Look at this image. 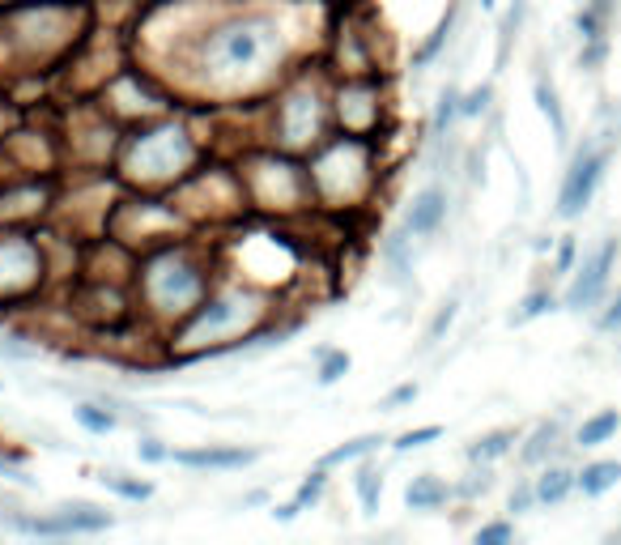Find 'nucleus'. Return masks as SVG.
Instances as JSON below:
<instances>
[{
    "mask_svg": "<svg viewBox=\"0 0 621 545\" xmlns=\"http://www.w3.org/2000/svg\"><path fill=\"white\" fill-rule=\"evenodd\" d=\"M405 503L413 507V511H434V507L447 503V486L434 482V477H417V482L405 490Z\"/></svg>",
    "mask_w": 621,
    "mask_h": 545,
    "instance_id": "obj_11",
    "label": "nucleus"
},
{
    "mask_svg": "<svg viewBox=\"0 0 621 545\" xmlns=\"http://www.w3.org/2000/svg\"><path fill=\"white\" fill-rule=\"evenodd\" d=\"M443 217H447V192L443 188H426V192L413 200V209H408V231L430 234V231H439Z\"/></svg>",
    "mask_w": 621,
    "mask_h": 545,
    "instance_id": "obj_7",
    "label": "nucleus"
},
{
    "mask_svg": "<svg viewBox=\"0 0 621 545\" xmlns=\"http://www.w3.org/2000/svg\"><path fill=\"white\" fill-rule=\"evenodd\" d=\"M613 256H617V239H609L601 252H592L587 260H583L579 277H575V286L566 290V307H570V312L592 307V303H596V298L604 294V286H609V269H613Z\"/></svg>",
    "mask_w": 621,
    "mask_h": 545,
    "instance_id": "obj_3",
    "label": "nucleus"
},
{
    "mask_svg": "<svg viewBox=\"0 0 621 545\" xmlns=\"http://www.w3.org/2000/svg\"><path fill=\"white\" fill-rule=\"evenodd\" d=\"M149 286H154V298L162 307H183V303H192L196 294H200V277L196 269H188L183 260H166V264H157L154 277H149Z\"/></svg>",
    "mask_w": 621,
    "mask_h": 545,
    "instance_id": "obj_5",
    "label": "nucleus"
},
{
    "mask_svg": "<svg viewBox=\"0 0 621 545\" xmlns=\"http://www.w3.org/2000/svg\"><path fill=\"white\" fill-rule=\"evenodd\" d=\"M498 541H511V525H489L477 533V545H498Z\"/></svg>",
    "mask_w": 621,
    "mask_h": 545,
    "instance_id": "obj_27",
    "label": "nucleus"
},
{
    "mask_svg": "<svg viewBox=\"0 0 621 545\" xmlns=\"http://www.w3.org/2000/svg\"><path fill=\"white\" fill-rule=\"evenodd\" d=\"M183 158H188L183 133H154L133 150V162L145 175H166V171H175V162H183Z\"/></svg>",
    "mask_w": 621,
    "mask_h": 545,
    "instance_id": "obj_4",
    "label": "nucleus"
},
{
    "mask_svg": "<svg viewBox=\"0 0 621 545\" xmlns=\"http://www.w3.org/2000/svg\"><path fill=\"white\" fill-rule=\"evenodd\" d=\"M575 482H579V490L587 494V499H601L604 490H613L621 482V465L617 460H596V465L583 468Z\"/></svg>",
    "mask_w": 621,
    "mask_h": 545,
    "instance_id": "obj_10",
    "label": "nucleus"
},
{
    "mask_svg": "<svg viewBox=\"0 0 621 545\" xmlns=\"http://www.w3.org/2000/svg\"><path fill=\"white\" fill-rule=\"evenodd\" d=\"M238 315H247V303H238V298H222V303H209V312L196 315L192 332H188V341H200L205 332L214 337L217 329H226V324H234Z\"/></svg>",
    "mask_w": 621,
    "mask_h": 545,
    "instance_id": "obj_9",
    "label": "nucleus"
},
{
    "mask_svg": "<svg viewBox=\"0 0 621 545\" xmlns=\"http://www.w3.org/2000/svg\"><path fill=\"white\" fill-rule=\"evenodd\" d=\"M141 460H166V448H157V443H141Z\"/></svg>",
    "mask_w": 621,
    "mask_h": 545,
    "instance_id": "obj_34",
    "label": "nucleus"
},
{
    "mask_svg": "<svg viewBox=\"0 0 621 545\" xmlns=\"http://www.w3.org/2000/svg\"><path fill=\"white\" fill-rule=\"evenodd\" d=\"M281 52V35L269 18H238L214 30V39L205 43V64L217 77H243L264 69Z\"/></svg>",
    "mask_w": 621,
    "mask_h": 545,
    "instance_id": "obj_1",
    "label": "nucleus"
},
{
    "mask_svg": "<svg viewBox=\"0 0 621 545\" xmlns=\"http://www.w3.org/2000/svg\"><path fill=\"white\" fill-rule=\"evenodd\" d=\"M575 486V473H566V468H549L541 482H536V499L541 503H562L566 494Z\"/></svg>",
    "mask_w": 621,
    "mask_h": 545,
    "instance_id": "obj_13",
    "label": "nucleus"
},
{
    "mask_svg": "<svg viewBox=\"0 0 621 545\" xmlns=\"http://www.w3.org/2000/svg\"><path fill=\"white\" fill-rule=\"evenodd\" d=\"M601 329H604V332H617V329H621V294L613 298V307L601 315Z\"/></svg>",
    "mask_w": 621,
    "mask_h": 545,
    "instance_id": "obj_30",
    "label": "nucleus"
},
{
    "mask_svg": "<svg viewBox=\"0 0 621 545\" xmlns=\"http://www.w3.org/2000/svg\"><path fill=\"white\" fill-rule=\"evenodd\" d=\"M486 102H489V85H481V90H472V94L460 102V111H464V116H481V111H486Z\"/></svg>",
    "mask_w": 621,
    "mask_h": 545,
    "instance_id": "obj_26",
    "label": "nucleus"
},
{
    "mask_svg": "<svg viewBox=\"0 0 621 545\" xmlns=\"http://www.w3.org/2000/svg\"><path fill=\"white\" fill-rule=\"evenodd\" d=\"M536 107H541V116H549V124H553V133L566 136V116L562 107H558V94H553V85L549 81H536Z\"/></svg>",
    "mask_w": 621,
    "mask_h": 545,
    "instance_id": "obj_15",
    "label": "nucleus"
},
{
    "mask_svg": "<svg viewBox=\"0 0 621 545\" xmlns=\"http://www.w3.org/2000/svg\"><path fill=\"white\" fill-rule=\"evenodd\" d=\"M621 427V413L617 409H604V413H596V418H587L579 427V443L583 448H596V443H604V439H613Z\"/></svg>",
    "mask_w": 621,
    "mask_h": 545,
    "instance_id": "obj_12",
    "label": "nucleus"
},
{
    "mask_svg": "<svg viewBox=\"0 0 621 545\" xmlns=\"http://www.w3.org/2000/svg\"><path fill=\"white\" fill-rule=\"evenodd\" d=\"M553 430H558V427H541V430H536V443H532V448L524 451L528 460H536V456H541V451H544V443L553 439Z\"/></svg>",
    "mask_w": 621,
    "mask_h": 545,
    "instance_id": "obj_31",
    "label": "nucleus"
},
{
    "mask_svg": "<svg viewBox=\"0 0 621 545\" xmlns=\"http://www.w3.org/2000/svg\"><path fill=\"white\" fill-rule=\"evenodd\" d=\"M413 396H417V388H413V384H405V388H396L388 396V405H405V401H413Z\"/></svg>",
    "mask_w": 621,
    "mask_h": 545,
    "instance_id": "obj_33",
    "label": "nucleus"
},
{
    "mask_svg": "<svg viewBox=\"0 0 621 545\" xmlns=\"http://www.w3.org/2000/svg\"><path fill=\"white\" fill-rule=\"evenodd\" d=\"M579 35L583 39H601V13H596V9L579 13Z\"/></svg>",
    "mask_w": 621,
    "mask_h": 545,
    "instance_id": "obj_28",
    "label": "nucleus"
},
{
    "mask_svg": "<svg viewBox=\"0 0 621 545\" xmlns=\"http://www.w3.org/2000/svg\"><path fill=\"white\" fill-rule=\"evenodd\" d=\"M601 175H604V154H596V150H583V154L570 162L566 183H562V196H558L562 217H579L583 209L592 205V196H596V188H601Z\"/></svg>",
    "mask_w": 621,
    "mask_h": 545,
    "instance_id": "obj_2",
    "label": "nucleus"
},
{
    "mask_svg": "<svg viewBox=\"0 0 621 545\" xmlns=\"http://www.w3.org/2000/svg\"><path fill=\"white\" fill-rule=\"evenodd\" d=\"M532 499H536V490H515V494H511V511H524Z\"/></svg>",
    "mask_w": 621,
    "mask_h": 545,
    "instance_id": "obj_32",
    "label": "nucleus"
},
{
    "mask_svg": "<svg viewBox=\"0 0 621 545\" xmlns=\"http://www.w3.org/2000/svg\"><path fill=\"white\" fill-rule=\"evenodd\" d=\"M111 520L107 516H60V520H21L26 533H39V537H64V533H98Z\"/></svg>",
    "mask_w": 621,
    "mask_h": 545,
    "instance_id": "obj_8",
    "label": "nucleus"
},
{
    "mask_svg": "<svg viewBox=\"0 0 621 545\" xmlns=\"http://www.w3.org/2000/svg\"><path fill=\"white\" fill-rule=\"evenodd\" d=\"M570 260H575V243H570V239H566V243H562V252H558V269H570Z\"/></svg>",
    "mask_w": 621,
    "mask_h": 545,
    "instance_id": "obj_35",
    "label": "nucleus"
},
{
    "mask_svg": "<svg viewBox=\"0 0 621 545\" xmlns=\"http://www.w3.org/2000/svg\"><path fill=\"white\" fill-rule=\"evenodd\" d=\"M272 516H277V520H286V525H290L294 516H298V503H290V507H277V511H272Z\"/></svg>",
    "mask_w": 621,
    "mask_h": 545,
    "instance_id": "obj_36",
    "label": "nucleus"
},
{
    "mask_svg": "<svg viewBox=\"0 0 621 545\" xmlns=\"http://www.w3.org/2000/svg\"><path fill=\"white\" fill-rule=\"evenodd\" d=\"M439 435H443L439 427H417V430H408V435L396 439V451H413V448H422V443H430V439H439Z\"/></svg>",
    "mask_w": 621,
    "mask_h": 545,
    "instance_id": "obj_22",
    "label": "nucleus"
},
{
    "mask_svg": "<svg viewBox=\"0 0 621 545\" xmlns=\"http://www.w3.org/2000/svg\"><path fill=\"white\" fill-rule=\"evenodd\" d=\"M324 494V473H310L307 482H302V490H298V507H307V503H315Z\"/></svg>",
    "mask_w": 621,
    "mask_h": 545,
    "instance_id": "obj_24",
    "label": "nucleus"
},
{
    "mask_svg": "<svg viewBox=\"0 0 621 545\" xmlns=\"http://www.w3.org/2000/svg\"><path fill=\"white\" fill-rule=\"evenodd\" d=\"M379 494H383V477H379V468L375 465H362L358 473V499L367 511H379Z\"/></svg>",
    "mask_w": 621,
    "mask_h": 545,
    "instance_id": "obj_16",
    "label": "nucleus"
},
{
    "mask_svg": "<svg viewBox=\"0 0 621 545\" xmlns=\"http://www.w3.org/2000/svg\"><path fill=\"white\" fill-rule=\"evenodd\" d=\"M549 307H553V298H549V294H544V290H536V294H528L524 312L515 315V324H524V320H536V315H544V312H549Z\"/></svg>",
    "mask_w": 621,
    "mask_h": 545,
    "instance_id": "obj_23",
    "label": "nucleus"
},
{
    "mask_svg": "<svg viewBox=\"0 0 621 545\" xmlns=\"http://www.w3.org/2000/svg\"><path fill=\"white\" fill-rule=\"evenodd\" d=\"M524 4L528 0H515L511 4V13L503 21V43H498V64H506V52H511V39H515V30H520V21H524Z\"/></svg>",
    "mask_w": 621,
    "mask_h": 545,
    "instance_id": "obj_18",
    "label": "nucleus"
},
{
    "mask_svg": "<svg viewBox=\"0 0 621 545\" xmlns=\"http://www.w3.org/2000/svg\"><path fill=\"white\" fill-rule=\"evenodd\" d=\"M456 116H460V94H456V90L447 85L443 98H439V111H434V128L443 133V128H447V124H451Z\"/></svg>",
    "mask_w": 621,
    "mask_h": 545,
    "instance_id": "obj_20",
    "label": "nucleus"
},
{
    "mask_svg": "<svg viewBox=\"0 0 621 545\" xmlns=\"http://www.w3.org/2000/svg\"><path fill=\"white\" fill-rule=\"evenodd\" d=\"M102 482L116 490V494H124V499H149V486H136V482H119V477H102Z\"/></svg>",
    "mask_w": 621,
    "mask_h": 545,
    "instance_id": "obj_25",
    "label": "nucleus"
},
{
    "mask_svg": "<svg viewBox=\"0 0 621 545\" xmlns=\"http://www.w3.org/2000/svg\"><path fill=\"white\" fill-rule=\"evenodd\" d=\"M451 320H456V303H447L443 312L434 315V324H430V341H439V337L447 332V324H451Z\"/></svg>",
    "mask_w": 621,
    "mask_h": 545,
    "instance_id": "obj_29",
    "label": "nucleus"
},
{
    "mask_svg": "<svg viewBox=\"0 0 621 545\" xmlns=\"http://www.w3.org/2000/svg\"><path fill=\"white\" fill-rule=\"evenodd\" d=\"M175 465L188 468H243L255 460V451L247 448H205V451H175Z\"/></svg>",
    "mask_w": 621,
    "mask_h": 545,
    "instance_id": "obj_6",
    "label": "nucleus"
},
{
    "mask_svg": "<svg viewBox=\"0 0 621 545\" xmlns=\"http://www.w3.org/2000/svg\"><path fill=\"white\" fill-rule=\"evenodd\" d=\"M511 443H515V430H494L486 439H477V443L468 448V456H472V460H494V456H503Z\"/></svg>",
    "mask_w": 621,
    "mask_h": 545,
    "instance_id": "obj_14",
    "label": "nucleus"
},
{
    "mask_svg": "<svg viewBox=\"0 0 621 545\" xmlns=\"http://www.w3.org/2000/svg\"><path fill=\"white\" fill-rule=\"evenodd\" d=\"M77 422L85 430H94V435H107V430L116 427V418H111V413H102V409H94V405H81L77 409Z\"/></svg>",
    "mask_w": 621,
    "mask_h": 545,
    "instance_id": "obj_19",
    "label": "nucleus"
},
{
    "mask_svg": "<svg viewBox=\"0 0 621 545\" xmlns=\"http://www.w3.org/2000/svg\"><path fill=\"white\" fill-rule=\"evenodd\" d=\"M592 9H596V13H604V9H609V0H592Z\"/></svg>",
    "mask_w": 621,
    "mask_h": 545,
    "instance_id": "obj_37",
    "label": "nucleus"
},
{
    "mask_svg": "<svg viewBox=\"0 0 621 545\" xmlns=\"http://www.w3.org/2000/svg\"><path fill=\"white\" fill-rule=\"evenodd\" d=\"M350 370V354H324V367H319V384H336L341 375Z\"/></svg>",
    "mask_w": 621,
    "mask_h": 545,
    "instance_id": "obj_21",
    "label": "nucleus"
},
{
    "mask_svg": "<svg viewBox=\"0 0 621 545\" xmlns=\"http://www.w3.org/2000/svg\"><path fill=\"white\" fill-rule=\"evenodd\" d=\"M383 443L379 435H362V439H353V443H345V448H336L324 456V465H345V460H358V456H367V451H375Z\"/></svg>",
    "mask_w": 621,
    "mask_h": 545,
    "instance_id": "obj_17",
    "label": "nucleus"
}]
</instances>
